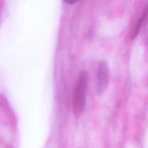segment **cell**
<instances>
[{
  "label": "cell",
  "instance_id": "cell-3",
  "mask_svg": "<svg viewBox=\"0 0 148 148\" xmlns=\"http://www.w3.org/2000/svg\"><path fill=\"white\" fill-rule=\"evenodd\" d=\"M147 16H148V2L145 5L143 9V11L141 13V15L139 18L138 20L137 21L136 25L134 28V30L132 33V38H135L137 36L141 27H142L143 24H144Z\"/></svg>",
  "mask_w": 148,
  "mask_h": 148
},
{
  "label": "cell",
  "instance_id": "cell-4",
  "mask_svg": "<svg viewBox=\"0 0 148 148\" xmlns=\"http://www.w3.org/2000/svg\"><path fill=\"white\" fill-rule=\"evenodd\" d=\"M143 35L146 45L148 46V16L143 24Z\"/></svg>",
  "mask_w": 148,
  "mask_h": 148
},
{
  "label": "cell",
  "instance_id": "cell-1",
  "mask_svg": "<svg viewBox=\"0 0 148 148\" xmlns=\"http://www.w3.org/2000/svg\"><path fill=\"white\" fill-rule=\"evenodd\" d=\"M88 83V73L86 71H82L78 76L73 98L72 109L76 117H80L84 111Z\"/></svg>",
  "mask_w": 148,
  "mask_h": 148
},
{
  "label": "cell",
  "instance_id": "cell-2",
  "mask_svg": "<svg viewBox=\"0 0 148 148\" xmlns=\"http://www.w3.org/2000/svg\"><path fill=\"white\" fill-rule=\"evenodd\" d=\"M109 68L106 60L101 61L98 66L97 72V92L102 95L106 90L109 83Z\"/></svg>",
  "mask_w": 148,
  "mask_h": 148
}]
</instances>
